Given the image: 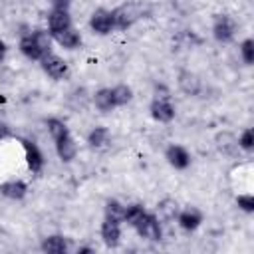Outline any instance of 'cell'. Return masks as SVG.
<instances>
[{"instance_id": "cell-21", "label": "cell", "mask_w": 254, "mask_h": 254, "mask_svg": "<svg viewBox=\"0 0 254 254\" xmlns=\"http://www.w3.org/2000/svg\"><path fill=\"white\" fill-rule=\"evenodd\" d=\"M145 206L143 204H139V202H133V204H127L125 206V212H123V222L127 224V226H131V228H135L137 226V222L145 216Z\"/></svg>"}, {"instance_id": "cell-14", "label": "cell", "mask_w": 254, "mask_h": 254, "mask_svg": "<svg viewBox=\"0 0 254 254\" xmlns=\"http://www.w3.org/2000/svg\"><path fill=\"white\" fill-rule=\"evenodd\" d=\"M177 83H179L181 91L187 93V95H198V91H200V87H202L200 77H198L194 71H189V69L179 71V79H177Z\"/></svg>"}, {"instance_id": "cell-23", "label": "cell", "mask_w": 254, "mask_h": 254, "mask_svg": "<svg viewBox=\"0 0 254 254\" xmlns=\"http://www.w3.org/2000/svg\"><path fill=\"white\" fill-rule=\"evenodd\" d=\"M87 143H89L93 149H101V147H105V145L109 143V129L103 127V125L93 127V129L89 131V135H87Z\"/></svg>"}, {"instance_id": "cell-8", "label": "cell", "mask_w": 254, "mask_h": 254, "mask_svg": "<svg viewBox=\"0 0 254 254\" xmlns=\"http://www.w3.org/2000/svg\"><path fill=\"white\" fill-rule=\"evenodd\" d=\"M42 69L48 77L52 79H64L67 75V64L64 62V58L56 56L54 52L48 54L44 60H42Z\"/></svg>"}, {"instance_id": "cell-1", "label": "cell", "mask_w": 254, "mask_h": 254, "mask_svg": "<svg viewBox=\"0 0 254 254\" xmlns=\"http://www.w3.org/2000/svg\"><path fill=\"white\" fill-rule=\"evenodd\" d=\"M69 28H73L71 26V14H69V2H65V0L54 2L50 8V14H48V32L52 36H56V34H62Z\"/></svg>"}, {"instance_id": "cell-2", "label": "cell", "mask_w": 254, "mask_h": 254, "mask_svg": "<svg viewBox=\"0 0 254 254\" xmlns=\"http://www.w3.org/2000/svg\"><path fill=\"white\" fill-rule=\"evenodd\" d=\"M111 16H113L115 30H127L143 16V4H137V2L119 4L117 8L111 10Z\"/></svg>"}, {"instance_id": "cell-27", "label": "cell", "mask_w": 254, "mask_h": 254, "mask_svg": "<svg viewBox=\"0 0 254 254\" xmlns=\"http://www.w3.org/2000/svg\"><path fill=\"white\" fill-rule=\"evenodd\" d=\"M238 147H240V151H252L254 149V131L250 127L238 135Z\"/></svg>"}, {"instance_id": "cell-20", "label": "cell", "mask_w": 254, "mask_h": 254, "mask_svg": "<svg viewBox=\"0 0 254 254\" xmlns=\"http://www.w3.org/2000/svg\"><path fill=\"white\" fill-rule=\"evenodd\" d=\"M177 214H179V204H177V200H173V198H163V200L157 204L155 216H157L159 220H173V218H177Z\"/></svg>"}, {"instance_id": "cell-24", "label": "cell", "mask_w": 254, "mask_h": 254, "mask_svg": "<svg viewBox=\"0 0 254 254\" xmlns=\"http://www.w3.org/2000/svg\"><path fill=\"white\" fill-rule=\"evenodd\" d=\"M103 212H105V218H107V220H113V222H123V212H125V206H123L119 200L109 198V200L105 202Z\"/></svg>"}, {"instance_id": "cell-9", "label": "cell", "mask_w": 254, "mask_h": 254, "mask_svg": "<svg viewBox=\"0 0 254 254\" xmlns=\"http://www.w3.org/2000/svg\"><path fill=\"white\" fill-rule=\"evenodd\" d=\"M149 111H151V117L159 123H171L175 119V105L171 103V99L155 97L149 105Z\"/></svg>"}, {"instance_id": "cell-11", "label": "cell", "mask_w": 254, "mask_h": 254, "mask_svg": "<svg viewBox=\"0 0 254 254\" xmlns=\"http://www.w3.org/2000/svg\"><path fill=\"white\" fill-rule=\"evenodd\" d=\"M202 220H204V216H202V212H200L196 206H185V208H181L179 214H177L179 226H181L183 230H187V232L196 230V228L202 224Z\"/></svg>"}, {"instance_id": "cell-10", "label": "cell", "mask_w": 254, "mask_h": 254, "mask_svg": "<svg viewBox=\"0 0 254 254\" xmlns=\"http://www.w3.org/2000/svg\"><path fill=\"white\" fill-rule=\"evenodd\" d=\"M20 143H22V147H24V157H26L28 169H30L32 173H40V171L44 169V163H46L44 153L40 151V147H38L36 143L28 141V139H20Z\"/></svg>"}, {"instance_id": "cell-28", "label": "cell", "mask_w": 254, "mask_h": 254, "mask_svg": "<svg viewBox=\"0 0 254 254\" xmlns=\"http://www.w3.org/2000/svg\"><path fill=\"white\" fill-rule=\"evenodd\" d=\"M236 204L244 212H254V194L252 192H240L236 196Z\"/></svg>"}, {"instance_id": "cell-22", "label": "cell", "mask_w": 254, "mask_h": 254, "mask_svg": "<svg viewBox=\"0 0 254 254\" xmlns=\"http://www.w3.org/2000/svg\"><path fill=\"white\" fill-rule=\"evenodd\" d=\"M111 95H113L115 107H123L133 99V89L127 83H117V85L111 87Z\"/></svg>"}, {"instance_id": "cell-16", "label": "cell", "mask_w": 254, "mask_h": 254, "mask_svg": "<svg viewBox=\"0 0 254 254\" xmlns=\"http://www.w3.org/2000/svg\"><path fill=\"white\" fill-rule=\"evenodd\" d=\"M18 48H20V52H22L28 60H32V62H42V60L46 58V54L40 50V46L36 44V40H34V36H32L30 32L20 38Z\"/></svg>"}, {"instance_id": "cell-29", "label": "cell", "mask_w": 254, "mask_h": 254, "mask_svg": "<svg viewBox=\"0 0 254 254\" xmlns=\"http://www.w3.org/2000/svg\"><path fill=\"white\" fill-rule=\"evenodd\" d=\"M12 135V131H10V127H8V123H4V121H0V141L2 139H8Z\"/></svg>"}, {"instance_id": "cell-7", "label": "cell", "mask_w": 254, "mask_h": 254, "mask_svg": "<svg viewBox=\"0 0 254 254\" xmlns=\"http://www.w3.org/2000/svg\"><path fill=\"white\" fill-rule=\"evenodd\" d=\"M54 145H56L58 157H60L64 163H69V161L75 159V155H77V145H75V139L71 137L69 129H67L65 133H62L60 137H56V139H54Z\"/></svg>"}, {"instance_id": "cell-12", "label": "cell", "mask_w": 254, "mask_h": 254, "mask_svg": "<svg viewBox=\"0 0 254 254\" xmlns=\"http://www.w3.org/2000/svg\"><path fill=\"white\" fill-rule=\"evenodd\" d=\"M99 234H101V240H103V244L107 248L119 246V242H121V222H113V220L103 218Z\"/></svg>"}, {"instance_id": "cell-25", "label": "cell", "mask_w": 254, "mask_h": 254, "mask_svg": "<svg viewBox=\"0 0 254 254\" xmlns=\"http://www.w3.org/2000/svg\"><path fill=\"white\" fill-rule=\"evenodd\" d=\"M240 58L246 65H252L254 64V40L252 38H246L242 44H240Z\"/></svg>"}, {"instance_id": "cell-17", "label": "cell", "mask_w": 254, "mask_h": 254, "mask_svg": "<svg viewBox=\"0 0 254 254\" xmlns=\"http://www.w3.org/2000/svg\"><path fill=\"white\" fill-rule=\"evenodd\" d=\"M42 252L44 254H69V246L62 234H50L42 240Z\"/></svg>"}, {"instance_id": "cell-30", "label": "cell", "mask_w": 254, "mask_h": 254, "mask_svg": "<svg viewBox=\"0 0 254 254\" xmlns=\"http://www.w3.org/2000/svg\"><path fill=\"white\" fill-rule=\"evenodd\" d=\"M75 254H97L91 246H79L77 250H75Z\"/></svg>"}, {"instance_id": "cell-19", "label": "cell", "mask_w": 254, "mask_h": 254, "mask_svg": "<svg viewBox=\"0 0 254 254\" xmlns=\"http://www.w3.org/2000/svg\"><path fill=\"white\" fill-rule=\"evenodd\" d=\"M93 105H95L101 113H109V111L117 109L115 103H113L111 87H101V89H97V91L93 93Z\"/></svg>"}, {"instance_id": "cell-5", "label": "cell", "mask_w": 254, "mask_h": 254, "mask_svg": "<svg viewBox=\"0 0 254 254\" xmlns=\"http://www.w3.org/2000/svg\"><path fill=\"white\" fill-rule=\"evenodd\" d=\"M89 28L99 34V36H107L115 30V24H113V16H111V10L107 8H97L91 18H89Z\"/></svg>"}, {"instance_id": "cell-13", "label": "cell", "mask_w": 254, "mask_h": 254, "mask_svg": "<svg viewBox=\"0 0 254 254\" xmlns=\"http://www.w3.org/2000/svg\"><path fill=\"white\" fill-rule=\"evenodd\" d=\"M214 143H216V149H218L222 155H226V157H236L238 151H240V147H238V137H236L234 133H230V131H220V133H216Z\"/></svg>"}, {"instance_id": "cell-31", "label": "cell", "mask_w": 254, "mask_h": 254, "mask_svg": "<svg viewBox=\"0 0 254 254\" xmlns=\"http://www.w3.org/2000/svg\"><path fill=\"white\" fill-rule=\"evenodd\" d=\"M6 52H8V48H6V42H4V40H0V62L6 58Z\"/></svg>"}, {"instance_id": "cell-4", "label": "cell", "mask_w": 254, "mask_h": 254, "mask_svg": "<svg viewBox=\"0 0 254 254\" xmlns=\"http://www.w3.org/2000/svg\"><path fill=\"white\" fill-rule=\"evenodd\" d=\"M234 34H236L234 18L228 16V14H218L214 18V22H212V36H214V40L220 42V44H228V42H232Z\"/></svg>"}, {"instance_id": "cell-18", "label": "cell", "mask_w": 254, "mask_h": 254, "mask_svg": "<svg viewBox=\"0 0 254 254\" xmlns=\"http://www.w3.org/2000/svg\"><path fill=\"white\" fill-rule=\"evenodd\" d=\"M52 40H54L58 46L65 48V50H75V48H79V44H81V34H79L75 28H69V30L62 32V34L52 36Z\"/></svg>"}, {"instance_id": "cell-6", "label": "cell", "mask_w": 254, "mask_h": 254, "mask_svg": "<svg viewBox=\"0 0 254 254\" xmlns=\"http://www.w3.org/2000/svg\"><path fill=\"white\" fill-rule=\"evenodd\" d=\"M165 159L167 163L177 169V171H185L190 167V153L183 147V145H177V143H171L165 151Z\"/></svg>"}, {"instance_id": "cell-3", "label": "cell", "mask_w": 254, "mask_h": 254, "mask_svg": "<svg viewBox=\"0 0 254 254\" xmlns=\"http://www.w3.org/2000/svg\"><path fill=\"white\" fill-rule=\"evenodd\" d=\"M135 230L141 238L149 242H159L163 236V226H161V220L155 216V212H145V216L137 222Z\"/></svg>"}, {"instance_id": "cell-15", "label": "cell", "mask_w": 254, "mask_h": 254, "mask_svg": "<svg viewBox=\"0 0 254 254\" xmlns=\"http://www.w3.org/2000/svg\"><path fill=\"white\" fill-rule=\"evenodd\" d=\"M0 194L10 200H22L28 194V185L20 179H10L0 185Z\"/></svg>"}, {"instance_id": "cell-26", "label": "cell", "mask_w": 254, "mask_h": 254, "mask_svg": "<svg viewBox=\"0 0 254 254\" xmlns=\"http://www.w3.org/2000/svg\"><path fill=\"white\" fill-rule=\"evenodd\" d=\"M46 127H48V133H50L52 139H56V137H60L62 133L67 131V125H65L62 119H58V117H50V119L46 121Z\"/></svg>"}]
</instances>
